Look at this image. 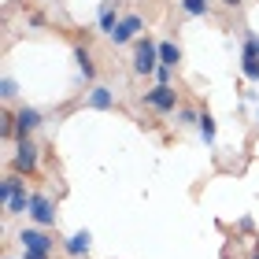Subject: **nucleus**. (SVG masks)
I'll return each mask as SVG.
<instances>
[{"instance_id":"39448f33","label":"nucleus","mask_w":259,"mask_h":259,"mask_svg":"<svg viewBox=\"0 0 259 259\" xmlns=\"http://www.w3.org/2000/svg\"><path fill=\"white\" fill-rule=\"evenodd\" d=\"M37 126H41V111H37V108H22V111H15V137H19V141H26Z\"/></svg>"},{"instance_id":"f03ea898","label":"nucleus","mask_w":259,"mask_h":259,"mask_svg":"<svg viewBox=\"0 0 259 259\" xmlns=\"http://www.w3.org/2000/svg\"><path fill=\"white\" fill-rule=\"evenodd\" d=\"M26 215L37 222V226H56V204L49 196H41V193L30 196V211H26Z\"/></svg>"},{"instance_id":"412c9836","label":"nucleus","mask_w":259,"mask_h":259,"mask_svg":"<svg viewBox=\"0 0 259 259\" xmlns=\"http://www.w3.org/2000/svg\"><path fill=\"white\" fill-rule=\"evenodd\" d=\"M255 49H259V41H255Z\"/></svg>"},{"instance_id":"6ab92c4d","label":"nucleus","mask_w":259,"mask_h":259,"mask_svg":"<svg viewBox=\"0 0 259 259\" xmlns=\"http://www.w3.org/2000/svg\"><path fill=\"white\" fill-rule=\"evenodd\" d=\"M222 4H230V8H237V4H241V0H222Z\"/></svg>"},{"instance_id":"4468645a","label":"nucleus","mask_w":259,"mask_h":259,"mask_svg":"<svg viewBox=\"0 0 259 259\" xmlns=\"http://www.w3.org/2000/svg\"><path fill=\"white\" fill-rule=\"evenodd\" d=\"M200 137H204L207 141V145H211V141H215V119H211V115L204 111V115H200Z\"/></svg>"},{"instance_id":"a211bd4d","label":"nucleus","mask_w":259,"mask_h":259,"mask_svg":"<svg viewBox=\"0 0 259 259\" xmlns=\"http://www.w3.org/2000/svg\"><path fill=\"white\" fill-rule=\"evenodd\" d=\"M22 259H49V252H30V248H26V255H22Z\"/></svg>"},{"instance_id":"aec40b11","label":"nucleus","mask_w":259,"mask_h":259,"mask_svg":"<svg viewBox=\"0 0 259 259\" xmlns=\"http://www.w3.org/2000/svg\"><path fill=\"white\" fill-rule=\"evenodd\" d=\"M252 259H259V252H255V255H252Z\"/></svg>"},{"instance_id":"f3484780","label":"nucleus","mask_w":259,"mask_h":259,"mask_svg":"<svg viewBox=\"0 0 259 259\" xmlns=\"http://www.w3.org/2000/svg\"><path fill=\"white\" fill-rule=\"evenodd\" d=\"M156 78H159V85H170V67H159Z\"/></svg>"},{"instance_id":"9d476101","label":"nucleus","mask_w":259,"mask_h":259,"mask_svg":"<svg viewBox=\"0 0 259 259\" xmlns=\"http://www.w3.org/2000/svg\"><path fill=\"white\" fill-rule=\"evenodd\" d=\"M89 108H97V111H108V108H115V97H111V89L97 85V89L89 93Z\"/></svg>"},{"instance_id":"7ed1b4c3","label":"nucleus","mask_w":259,"mask_h":259,"mask_svg":"<svg viewBox=\"0 0 259 259\" xmlns=\"http://www.w3.org/2000/svg\"><path fill=\"white\" fill-rule=\"evenodd\" d=\"M145 104L156 108V111H174V108H178V93H174L170 85H156V89L145 93Z\"/></svg>"},{"instance_id":"6e6552de","label":"nucleus","mask_w":259,"mask_h":259,"mask_svg":"<svg viewBox=\"0 0 259 259\" xmlns=\"http://www.w3.org/2000/svg\"><path fill=\"white\" fill-rule=\"evenodd\" d=\"M141 26H145V19H141V15H126V19L119 22V30L111 33V41H115V45H126V41H134V33H137Z\"/></svg>"},{"instance_id":"0eeeda50","label":"nucleus","mask_w":259,"mask_h":259,"mask_svg":"<svg viewBox=\"0 0 259 259\" xmlns=\"http://www.w3.org/2000/svg\"><path fill=\"white\" fill-rule=\"evenodd\" d=\"M19 241H22V248H30V252H52V237L45 230H22Z\"/></svg>"},{"instance_id":"dca6fc26","label":"nucleus","mask_w":259,"mask_h":259,"mask_svg":"<svg viewBox=\"0 0 259 259\" xmlns=\"http://www.w3.org/2000/svg\"><path fill=\"white\" fill-rule=\"evenodd\" d=\"M0 89H4V93H0L4 100H11V97H15V81H11V78H4V81H0Z\"/></svg>"},{"instance_id":"2eb2a0df","label":"nucleus","mask_w":259,"mask_h":259,"mask_svg":"<svg viewBox=\"0 0 259 259\" xmlns=\"http://www.w3.org/2000/svg\"><path fill=\"white\" fill-rule=\"evenodd\" d=\"M182 8H185V15H204L207 0H182Z\"/></svg>"},{"instance_id":"ddd939ff","label":"nucleus","mask_w":259,"mask_h":259,"mask_svg":"<svg viewBox=\"0 0 259 259\" xmlns=\"http://www.w3.org/2000/svg\"><path fill=\"white\" fill-rule=\"evenodd\" d=\"M89 244H93V241H89V233H74V237L67 241V252H70V255H85V252H89Z\"/></svg>"},{"instance_id":"20e7f679","label":"nucleus","mask_w":259,"mask_h":259,"mask_svg":"<svg viewBox=\"0 0 259 259\" xmlns=\"http://www.w3.org/2000/svg\"><path fill=\"white\" fill-rule=\"evenodd\" d=\"M11 167H15V174H33V170H37V148H33L30 141H19Z\"/></svg>"},{"instance_id":"1a4fd4ad","label":"nucleus","mask_w":259,"mask_h":259,"mask_svg":"<svg viewBox=\"0 0 259 259\" xmlns=\"http://www.w3.org/2000/svg\"><path fill=\"white\" fill-rule=\"evenodd\" d=\"M115 4H119V0H104V4H100V30L104 33L119 30V22H115Z\"/></svg>"},{"instance_id":"9b49d317","label":"nucleus","mask_w":259,"mask_h":259,"mask_svg":"<svg viewBox=\"0 0 259 259\" xmlns=\"http://www.w3.org/2000/svg\"><path fill=\"white\" fill-rule=\"evenodd\" d=\"M74 60H78V70H81V78H85V81L97 78V63H93L89 49H74Z\"/></svg>"},{"instance_id":"f8f14e48","label":"nucleus","mask_w":259,"mask_h":259,"mask_svg":"<svg viewBox=\"0 0 259 259\" xmlns=\"http://www.w3.org/2000/svg\"><path fill=\"white\" fill-rule=\"evenodd\" d=\"M178 60H182V49L174 41H163L159 45V67H178Z\"/></svg>"},{"instance_id":"423d86ee","label":"nucleus","mask_w":259,"mask_h":259,"mask_svg":"<svg viewBox=\"0 0 259 259\" xmlns=\"http://www.w3.org/2000/svg\"><path fill=\"white\" fill-rule=\"evenodd\" d=\"M255 41L259 37L244 41V60H241V70H244V78H248V81H259V49H255Z\"/></svg>"},{"instance_id":"f257e3e1","label":"nucleus","mask_w":259,"mask_h":259,"mask_svg":"<svg viewBox=\"0 0 259 259\" xmlns=\"http://www.w3.org/2000/svg\"><path fill=\"white\" fill-rule=\"evenodd\" d=\"M134 70H137V74H152V70H159V45L152 37L137 41V49H134Z\"/></svg>"}]
</instances>
